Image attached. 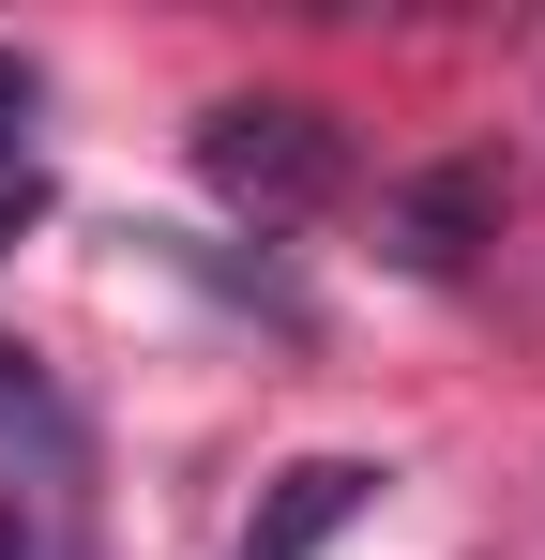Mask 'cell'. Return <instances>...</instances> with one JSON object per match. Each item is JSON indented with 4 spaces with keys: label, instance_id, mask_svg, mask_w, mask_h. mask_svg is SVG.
<instances>
[{
    "label": "cell",
    "instance_id": "cell-3",
    "mask_svg": "<svg viewBox=\"0 0 545 560\" xmlns=\"http://www.w3.org/2000/svg\"><path fill=\"white\" fill-rule=\"evenodd\" d=\"M485 212H500V183H485V167H425V183L394 197V258H409V273H454Z\"/></svg>",
    "mask_w": 545,
    "mask_h": 560
},
{
    "label": "cell",
    "instance_id": "cell-2",
    "mask_svg": "<svg viewBox=\"0 0 545 560\" xmlns=\"http://www.w3.org/2000/svg\"><path fill=\"white\" fill-rule=\"evenodd\" d=\"M379 485H394V469H363V455H303V469H272L228 560H318V546L363 515V500H379Z\"/></svg>",
    "mask_w": 545,
    "mask_h": 560
},
{
    "label": "cell",
    "instance_id": "cell-4",
    "mask_svg": "<svg viewBox=\"0 0 545 560\" xmlns=\"http://www.w3.org/2000/svg\"><path fill=\"white\" fill-rule=\"evenodd\" d=\"M0 469H77V424H61V394L0 349Z\"/></svg>",
    "mask_w": 545,
    "mask_h": 560
},
{
    "label": "cell",
    "instance_id": "cell-1",
    "mask_svg": "<svg viewBox=\"0 0 545 560\" xmlns=\"http://www.w3.org/2000/svg\"><path fill=\"white\" fill-rule=\"evenodd\" d=\"M197 183L228 197V212L303 228L318 197L349 183V137H334V106H303V92H228L212 121H197Z\"/></svg>",
    "mask_w": 545,
    "mask_h": 560
},
{
    "label": "cell",
    "instance_id": "cell-7",
    "mask_svg": "<svg viewBox=\"0 0 545 560\" xmlns=\"http://www.w3.org/2000/svg\"><path fill=\"white\" fill-rule=\"evenodd\" d=\"M15 228H31V183H0V243H15Z\"/></svg>",
    "mask_w": 545,
    "mask_h": 560
},
{
    "label": "cell",
    "instance_id": "cell-6",
    "mask_svg": "<svg viewBox=\"0 0 545 560\" xmlns=\"http://www.w3.org/2000/svg\"><path fill=\"white\" fill-rule=\"evenodd\" d=\"M0 560H31V515H15V485H0Z\"/></svg>",
    "mask_w": 545,
    "mask_h": 560
},
{
    "label": "cell",
    "instance_id": "cell-5",
    "mask_svg": "<svg viewBox=\"0 0 545 560\" xmlns=\"http://www.w3.org/2000/svg\"><path fill=\"white\" fill-rule=\"evenodd\" d=\"M0 183H31V61L0 46Z\"/></svg>",
    "mask_w": 545,
    "mask_h": 560
}]
</instances>
